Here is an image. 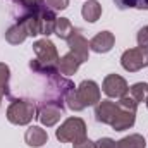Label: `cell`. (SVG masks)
<instances>
[{
    "label": "cell",
    "instance_id": "1",
    "mask_svg": "<svg viewBox=\"0 0 148 148\" xmlns=\"http://www.w3.org/2000/svg\"><path fill=\"white\" fill-rule=\"evenodd\" d=\"M33 50L36 53V59L29 60V69L33 73L41 74V76H52V74L59 73V60H60V57L57 53L55 45L48 38L35 41L33 43Z\"/></svg>",
    "mask_w": 148,
    "mask_h": 148
},
{
    "label": "cell",
    "instance_id": "2",
    "mask_svg": "<svg viewBox=\"0 0 148 148\" xmlns=\"http://www.w3.org/2000/svg\"><path fill=\"white\" fill-rule=\"evenodd\" d=\"M36 117V105L35 102L28 98H12L10 105L7 109V119L9 122L16 126H26Z\"/></svg>",
    "mask_w": 148,
    "mask_h": 148
},
{
    "label": "cell",
    "instance_id": "3",
    "mask_svg": "<svg viewBox=\"0 0 148 148\" xmlns=\"http://www.w3.org/2000/svg\"><path fill=\"white\" fill-rule=\"evenodd\" d=\"M55 136L62 143H74L86 136V122L81 117H69L59 126Z\"/></svg>",
    "mask_w": 148,
    "mask_h": 148
},
{
    "label": "cell",
    "instance_id": "4",
    "mask_svg": "<svg viewBox=\"0 0 148 148\" xmlns=\"http://www.w3.org/2000/svg\"><path fill=\"white\" fill-rule=\"evenodd\" d=\"M121 66L127 73H138L140 69L148 67V48L136 47L126 50L121 57Z\"/></svg>",
    "mask_w": 148,
    "mask_h": 148
},
{
    "label": "cell",
    "instance_id": "5",
    "mask_svg": "<svg viewBox=\"0 0 148 148\" xmlns=\"http://www.w3.org/2000/svg\"><path fill=\"white\" fill-rule=\"evenodd\" d=\"M64 114V107L59 105V103H53V102H48V100H43L40 103V107L36 109V117L38 121L41 122V126L45 127H52L55 126L60 117Z\"/></svg>",
    "mask_w": 148,
    "mask_h": 148
},
{
    "label": "cell",
    "instance_id": "6",
    "mask_svg": "<svg viewBox=\"0 0 148 148\" xmlns=\"http://www.w3.org/2000/svg\"><path fill=\"white\" fill-rule=\"evenodd\" d=\"M76 95L81 102V105L86 109V107H91V105H97L100 100H102V93H100V88L95 81L91 79H84L81 81V84L76 88Z\"/></svg>",
    "mask_w": 148,
    "mask_h": 148
},
{
    "label": "cell",
    "instance_id": "7",
    "mask_svg": "<svg viewBox=\"0 0 148 148\" xmlns=\"http://www.w3.org/2000/svg\"><path fill=\"white\" fill-rule=\"evenodd\" d=\"M102 90H103V93L109 98H117L119 100V98H122V97L127 95L129 86H127V83H126V79L122 76H119V74H109V76H105V79L102 83Z\"/></svg>",
    "mask_w": 148,
    "mask_h": 148
},
{
    "label": "cell",
    "instance_id": "8",
    "mask_svg": "<svg viewBox=\"0 0 148 148\" xmlns=\"http://www.w3.org/2000/svg\"><path fill=\"white\" fill-rule=\"evenodd\" d=\"M117 114H119V105L115 102H110V100H100L95 107V119L102 124L112 126Z\"/></svg>",
    "mask_w": 148,
    "mask_h": 148
},
{
    "label": "cell",
    "instance_id": "9",
    "mask_svg": "<svg viewBox=\"0 0 148 148\" xmlns=\"http://www.w3.org/2000/svg\"><path fill=\"white\" fill-rule=\"evenodd\" d=\"M67 47L71 48V52H73L74 55L79 57L81 62L88 60V57H90V43H88V40L83 36L77 29H76V33H74L73 36L67 40Z\"/></svg>",
    "mask_w": 148,
    "mask_h": 148
},
{
    "label": "cell",
    "instance_id": "10",
    "mask_svg": "<svg viewBox=\"0 0 148 148\" xmlns=\"http://www.w3.org/2000/svg\"><path fill=\"white\" fill-rule=\"evenodd\" d=\"M115 43V36L110 31H100L98 35L91 38L90 41V50H93L95 53H107L114 48Z\"/></svg>",
    "mask_w": 148,
    "mask_h": 148
},
{
    "label": "cell",
    "instance_id": "11",
    "mask_svg": "<svg viewBox=\"0 0 148 148\" xmlns=\"http://www.w3.org/2000/svg\"><path fill=\"white\" fill-rule=\"evenodd\" d=\"M24 141L33 148H40L43 147L47 141H48V134L43 127L40 126H29L24 133Z\"/></svg>",
    "mask_w": 148,
    "mask_h": 148
},
{
    "label": "cell",
    "instance_id": "12",
    "mask_svg": "<svg viewBox=\"0 0 148 148\" xmlns=\"http://www.w3.org/2000/svg\"><path fill=\"white\" fill-rule=\"evenodd\" d=\"M134 121H136V112L124 110L119 107V114H117L115 121L112 122V129L114 131H126V129L134 126Z\"/></svg>",
    "mask_w": 148,
    "mask_h": 148
},
{
    "label": "cell",
    "instance_id": "13",
    "mask_svg": "<svg viewBox=\"0 0 148 148\" xmlns=\"http://www.w3.org/2000/svg\"><path fill=\"white\" fill-rule=\"evenodd\" d=\"M81 64L83 62L79 60V57L74 55L73 52H69L64 57H60V60H59V73L64 74V76H73V74H76V71L79 69Z\"/></svg>",
    "mask_w": 148,
    "mask_h": 148
},
{
    "label": "cell",
    "instance_id": "14",
    "mask_svg": "<svg viewBox=\"0 0 148 148\" xmlns=\"http://www.w3.org/2000/svg\"><path fill=\"white\" fill-rule=\"evenodd\" d=\"M81 16L84 21L88 23H97L102 16V5L97 2V0H88L83 3V9H81Z\"/></svg>",
    "mask_w": 148,
    "mask_h": 148
},
{
    "label": "cell",
    "instance_id": "15",
    "mask_svg": "<svg viewBox=\"0 0 148 148\" xmlns=\"http://www.w3.org/2000/svg\"><path fill=\"white\" fill-rule=\"evenodd\" d=\"M26 38H28V31H26V28H24L23 24H19V23H16L14 26H10V28L5 31V40H7V43H10V45H21Z\"/></svg>",
    "mask_w": 148,
    "mask_h": 148
},
{
    "label": "cell",
    "instance_id": "16",
    "mask_svg": "<svg viewBox=\"0 0 148 148\" xmlns=\"http://www.w3.org/2000/svg\"><path fill=\"white\" fill-rule=\"evenodd\" d=\"M53 33L60 38V40H69V38L76 33V28L71 24V21H69L67 17H57Z\"/></svg>",
    "mask_w": 148,
    "mask_h": 148
},
{
    "label": "cell",
    "instance_id": "17",
    "mask_svg": "<svg viewBox=\"0 0 148 148\" xmlns=\"http://www.w3.org/2000/svg\"><path fill=\"white\" fill-rule=\"evenodd\" d=\"M16 7L14 10V16H19V14H24V12H29V10H35L40 5L45 3V0H10Z\"/></svg>",
    "mask_w": 148,
    "mask_h": 148
},
{
    "label": "cell",
    "instance_id": "18",
    "mask_svg": "<svg viewBox=\"0 0 148 148\" xmlns=\"http://www.w3.org/2000/svg\"><path fill=\"white\" fill-rule=\"evenodd\" d=\"M117 148H147V141L141 134H129L117 141Z\"/></svg>",
    "mask_w": 148,
    "mask_h": 148
},
{
    "label": "cell",
    "instance_id": "19",
    "mask_svg": "<svg viewBox=\"0 0 148 148\" xmlns=\"http://www.w3.org/2000/svg\"><path fill=\"white\" fill-rule=\"evenodd\" d=\"M117 9L126 10V9H140V10H148V0H114Z\"/></svg>",
    "mask_w": 148,
    "mask_h": 148
},
{
    "label": "cell",
    "instance_id": "20",
    "mask_svg": "<svg viewBox=\"0 0 148 148\" xmlns=\"http://www.w3.org/2000/svg\"><path fill=\"white\" fill-rule=\"evenodd\" d=\"M9 79H10V69L7 64L0 62V98L5 95L9 97Z\"/></svg>",
    "mask_w": 148,
    "mask_h": 148
},
{
    "label": "cell",
    "instance_id": "21",
    "mask_svg": "<svg viewBox=\"0 0 148 148\" xmlns=\"http://www.w3.org/2000/svg\"><path fill=\"white\" fill-rule=\"evenodd\" d=\"M129 95H131L138 103L145 102L147 97H148V83H136V84H133V86L129 88Z\"/></svg>",
    "mask_w": 148,
    "mask_h": 148
},
{
    "label": "cell",
    "instance_id": "22",
    "mask_svg": "<svg viewBox=\"0 0 148 148\" xmlns=\"http://www.w3.org/2000/svg\"><path fill=\"white\" fill-rule=\"evenodd\" d=\"M66 105H67L71 110H74V112H79V110H83V109H84V107L81 105V102H79L77 95H76V88L71 90V91L66 95Z\"/></svg>",
    "mask_w": 148,
    "mask_h": 148
},
{
    "label": "cell",
    "instance_id": "23",
    "mask_svg": "<svg viewBox=\"0 0 148 148\" xmlns=\"http://www.w3.org/2000/svg\"><path fill=\"white\" fill-rule=\"evenodd\" d=\"M117 105H119L121 109H124V110H131V112H136V109H138V102H136L131 95H126V97L119 98Z\"/></svg>",
    "mask_w": 148,
    "mask_h": 148
},
{
    "label": "cell",
    "instance_id": "24",
    "mask_svg": "<svg viewBox=\"0 0 148 148\" xmlns=\"http://www.w3.org/2000/svg\"><path fill=\"white\" fill-rule=\"evenodd\" d=\"M45 3H47L48 9H52L53 12H57V10H64V9H67L69 0H45Z\"/></svg>",
    "mask_w": 148,
    "mask_h": 148
},
{
    "label": "cell",
    "instance_id": "25",
    "mask_svg": "<svg viewBox=\"0 0 148 148\" xmlns=\"http://www.w3.org/2000/svg\"><path fill=\"white\" fill-rule=\"evenodd\" d=\"M136 40H138V47H148V26H143L138 35H136Z\"/></svg>",
    "mask_w": 148,
    "mask_h": 148
},
{
    "label": "cell",
    "instance_id": "26",
    "mask_svg": "<svg viewBox=\"0 0 148 148\" xmlns=\"http://www.w3.org/2000/svg\"><path fill=\"white\" fill-rule=\"evenodd\" d=\"M73 148H97V141H91L90 138H81L73 143Z\"/></svg>",
    "mask_w": 148,
    "mask_h": 148
},
{
    "label": "cell",
    "instance_id": "27",
    "mask_svg": "<svg viewBox=\"0 0 148 148\" xmlns=\"http://www.w3.org/2000/svg\"><path fill=\"white\" fill-rule=\"evenodd\" d=\"M97 148H117V141L112 138H100L97 141Z\"/></svg>",
    "mask_w": 148,
    "mask_h": 148
},
{
    "label": "cell",
    "instance_id": "28",
    "mask_svg": "<svg viewBox=\"0 0 148 148\" xmlns=\"http://www.w3.org/2000/svg\"><path fill=\"white\" fill-rule=\"evenodd\" d=\"M145 103H147V107H148V97H147V100H145Z\"/></svg>",
    "mask_w": 148,
    "mask_h": 148
},
{
    "label": "cell",
    "instance_id": "29",
    "mask_svg": "<svg viewBox=\"0 0 148 148\" xmlns=\"http://www.w3.org/2000/svg\"><path fill=\"white\" fill-rule=\"evenodd\" d=\"M0 102H2V98H0Z\"/></svg>",
    "mask_w": 148,
    "mask_h": 148
}]
</instances>
